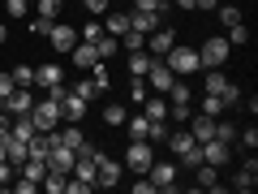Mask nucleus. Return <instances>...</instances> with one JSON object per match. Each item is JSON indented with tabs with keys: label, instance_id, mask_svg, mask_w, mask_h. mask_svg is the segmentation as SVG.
<instances>
[{
	"label": "nucleus",
	"instance_id": "nucleus-8",
	"mask_svg": "<svg viewBox=\"0 0 258 194\" xmlns=\"http://www.w3.org/2000/svg\"><path fill=\"white\" fill-rule=\"evenodd\" d=\"M172 82H176V74H172V69H168V65H164V61L155 56V61H151V69H147V86H151V91H159V95H164V91H168Z\"/></svg>",
	"mask_w": 258,
	"mask_h": 194
},
{
	"label": "nucleus",
	"instance_id": "nucleus-47",
	"mask_svg": "<svg viewBox=\"0 0 258 194\" xmlns=\"http://www.w3.org/2000/svg\"><path fill=\"white\" fill-rule=\"evenodd\" d=\"M99 35H103L99 22H86V26H82V39H86V43H91V39H99Z\"/></svg>",
	"mask_w": 258,
	"mask_h": 194
},
{
	"label": "nucleus",
	"instance_id": "nucleus-55",
	"mask_svg": "<svg viewBox=\"0 0 258 194\" xmlns=\"http://www.w3.org/2000/svg\"><path fill=\"white\" fill-rule=\"evenodd\" d=\"M30 5H35V0H30Z\"/></svg>",
	"mask_w": 258,
	"mask_h": 194
},
{
	"label": "nucleus",
	"instance_id": "nucleus-28",
	"mask_svg": "<svg viewBox=\"0 0 258 194\" xmlns=\"http://www.w3.org/2000/svg\"><path fill=\"white\" fill-rule=\"evenodd\" d=\"M120 47H125V52H138V47H147V35H142V30H134V26H129L125 35H120Z\"/></svg>",
	"mask_w": 258,
	"mask_h": 194
},
{
	"label": "nucleus",
	"instance_id": "nucleus-44",
	"mask_svg": "<svg viewBox=\"0 0 258 194\" xmlns=\"http://www.w3.org/2000/svg\"><path fill=\"white\" fill-rule=\"evenodd\" d=\"M82 5H86V9L95 13V18H103V13L112 9V0H82Z\"/></svg>",
	"mask_w": 258,
	"mask_h": 194
},
{
	"label": "nucleus",
	"instance_id": "nucleus-6",
	"mask_svg": "<svg viewBox=\"0 0 258 194\" xmlns=\"http://www.w3.org/2000/svg\"><path fill=\"white\" fill-rule=\"evenodd\" d=\"M116 181H120V164L99 151V156H95V190H112Z\"/></svg>",
	"mask_w": 258,
	"mask_h": 194
},
{
	"label": "nucleus",
	"instance_id": "nucleus-14",
	"mask_svg": "<svg viewBox=\"0 0 258 194\" xmlns=\"http://www.w3.org/2000/svg\"><path fill=\"white\" fill-rule=\"evenodd\" d=\"M47 168H52V173H64V177H69V173H74V151L64 147V142H56V147L47 151Z\"/></svg>",
	"mask_w": 258,
	"mask_h": 194
},
{
	"label": "nucleus",
	"instance_id": "nucleus-29",
	"mask_svg": "<svg viewBox=\"0 0 258 194\" xmlns=\"http://www.w3.org/2000/svg\"><path fill=\"white\" fill-rule=\"evenodd\" d=\"M91 82H95V91H108V82H112V78H108V61H95L91 65Z\"/></svg>",
	"mask_w": 258,
	"mask_h": 194
},
{
	"label": "nucleus",
	"instance_id": "nucleus-36",
	"mask_svg": "<svg viewBox=\"0 0 258 194\" xmlns=\"http://www.w3.org/2000/svg\"><path fill=\"white\" fill-rule=\"evenodd\" d=\"M60 142H64V147H69V151H78V147H82V129H78V125H69V129H60Z\"/></svg>",
	"mask_w": 258,
	"mask_h": 194
},
{
	"label": "nucleus",
	"instance_id": "nucleus-34",
	"mask_svg": "<svg viewBox=\"0 0 258 194\" xmlns=\"http://www.w3.org/2000/svg\"><path fill=\"white\" fill-rule=\"evenodd\" d=\"M39 9V22H56V13H60V0H35Z\"/></svg>",
	"mask_w": 258,
	"mask_h": 194
},
{
	"label": "nucleus",
	"instance_id": "nucleus-15",
	"mask_svg": "<svg viewBox=\"0 0 258 194\" xmlns=\"http://www.w3.org/2000/svg\"><path fill=\"white\" fill-rule=\"evenodd\" d=\"M215 121H220V117H207V112H189V134H194L198 142L215 138Z\"/></svg>",
	"mask_w": 258,
	"mask_h": 194
},
{
	"label": "nucleus",
	"instance_id": "nucleus-17",
	"mask_svg": "<svg viewBox=\"0 0 258 194\" xmlns=\"http://www.w3.org/2000/svg\"><path fill=\"white\" fill-rule=\"evenodd\" d=\"M60 65H52V61H47V65H39V69H35V86H43V91H52V86H60Z\"/></svg>",
	"mask_w": 258,
	"mask_h": 194
},
{
	"label": "nucleus",
	"instance_id": "nucleus-5",
	"mask_svg": "<svg viewBox=\"0 0 258 194\" xmlns=\"http://www.w3.org/2000/svg\"><path fill=\"white\" fill-rule=\"evenodd\" d=\"M125 164L134 168V173H147V168L155 164V151H151V142H147V138H134V142L125 147Z\"/></svg>",
	"mask_w": 258,
	"mask_h": 194
},
{
	"label": "nucleus",
	"instance_id": "nucleus-9",
	"mask_svg": "<svg viewBox=\"0 0 258 194\" xmlns=\"http://www.w3.org/2000/svg\"><path fill=\"white\" fill-rule=\"evenodd\" d=\"M159 22H164V13H159V9H129V26L142 30V35H151Z\"/></svg>",
	"mask_w": 258,
	"mask_h": 194
},
{
	"label": "nucleus",
	"instance_id": "nucleus-52",
	"mask_svg": "<svg viewBox=\"0 0 258 194\" xmlns=\"http://www.w3.org/2000/svg\"><path fill=\"white\" fill-rule=\"evenodd\" d=\"M172 5H181V9H194V0H172Z\"/></svg>",
	"mask_w": 258,
	"mask_h": 194
},
{
	"label": "nucleus",
	"instance_id": "nucleus-54",
	"mask_svg": "<svg viewBox=\"0 0 258 194\" xmlns=\"http://www.w3.org/2000/svg\"><path fill=\"white\" fill-rule=\"evenodd\" d=\"M5 35H9V30H5V26H0V43H5Z\"/></svg>",
	"mask_w": 258,
	"mask_h": 194
},
{
	"label": "nucleus",
	"instance_id": "nucleus-37",
	"mask_svg": "<svg viewBox=\"0 0 258 194\" xmlns=\"http://www.w3.org/2000/svg\"><path fill=\"white\" fill-rule=\"evenodd\" d=\"M125 117H129V112L120 108V104H108V108H103V121H108L112 129H116V125H125Z\"/></svg>",
	"mask_w": 258,
	"mask_h": 194
},
{
	"label": "nucleus",
	"instance_id": "nucleus-32",
	"mask_svg": "<svg viewBox=\"0 0 258 194\" xmlns=\"http://www.w3.org/2000/svg\"><path fill=\"white\" fill-rule=\"evenodd\" d=\"M142 104H147V117H151V121L168 117V100H164V95H151V100H142Z\"/></svg>",
	"mask_w": 258,
	"mask_h": 194
},
{
	"label": "nucleus",
	"instance_id": "nucleus-41",
	"mask_svg": "<svg viewBox=\"0 0 258 194\" xmlns=\"http://www.w3.org/2000/svg\"><path fill=\"white\" fill-rule=\"evenodd\" d=\"M198 112H207V117H224V104H220V95H207Z\"/></svg>",
	"mask_w": 258,
	"mask_h": 194
},
{
	"label": "nucleus",
	"instance_id": "nucleus-22",
	"mask_svg": "<svg viewBox=\"0 0 258 194\" xmlns=\"http://www.w3.org/2000/svg\"><path fill=\"white\" fill-rule=\"evenodd\" d=\"M151 61H155V56H151L147 47H138V52H129V74H134V78H147Z\"/></svg>",
	"mask_w": 258,
	"mask_h": 194
},
{
	"label": "nucleus",
	"instance_id": "nucleus-1",
	"mask_svg": "<svg viewBox=\"0 0 258 194\" xmlns=\"http://www.w3.org/2000/svg\"><path fill=\"white\" fill-rule=\"evenodd\" d=\"M164 142L172 147V156L181 160V168H198V164H203V142L194 138L189 129H172Z\"/></svg>",
	"mask_w": 258,
	"mask_h": 194
},
{
	"label": "nucleus",
	"instance_id": "nucleus-21",
	"mask_svg": "<svg viewBox=\"0 0 258 194\" xmlns=\"http://www.w3.org/2000/svg\"><path fill=\"white\" fill-rule=\"evenodd\" d=\"M254 185H258V164H254V160H245V168L232 177V190H254Z\"/></svg>",
	"mask_w": 258,
	"mask_h": 194
},
{
	"label": "nucleus",
	"instance_id": "nucleus-11",
	"mask_svg": "<svg viewBox=\"0 0 258 194\" xmlns=\"http://www.w3.org/2000/svg\"><path fill=\"white\" fill-rule=\"evenodd\" d=\"M228 160H232V147H228V142H220V138H207V142H203V164H215V168H220V164H228Z\"/></svg>",
	"mask_w": 258,
	"mask_h": 194
},
{
	"label": "nucleus",
	"instance_id": "nucleus-38",
	"mask_svg": "<svg viewBox=\"0 0 258 194\" xmlns=\"http://www.w3.org/2000/svg\"><path fill=\"white\" fill-rule=\"evenodd\" d=\"M220 104H224V108L241 104V86H237V82H224V91H220Z\"/></svg>",
	"mask_w": 258,
	"mask_h": 194
},
{
	"label": "nucleus",
	"instance_id": "nucleus-19",
	"mask_svg": "<svg viewBox=\"0 0 258 194\" xmlns=\"http://www.w3.org/2000/svg\"><path fill=\"white\" fill-rule=\"evenodd\" d=\"M103 18H108V22H103V35H112V39H120V35H125V30H129V9L125 13H103Z\"/></svg>",
	"mask_w": 258,
	"mask_h": 194
},
{
	"label": "nucleus",
	"instance_id": "nucleus-46",
	"mask_svg": "<svg viewBox=\"0 0 258 194\" xmlns=\"http://www.w3.org/2000/svg\"><path fill=\"white\" fill-rule=\"evenodd\" d=\"M13 91H18V86H13V78H9V74H0V104L9 100V95H13Z\"/></svg>",
	"mask_w": 258,
	"mask_h": 194
},
{
	"label": "nucleus",
	"instance_id": "nucleus-35",
	"mask_svg": "<svg viewBox=\"0 0 258 194\" xmlns=\"http://www.w3.org/2000/svg\"><path fill=\"white\" fill-rule=\"evenodd\" d=\"M224 82H228V78H224L220 69H207V78H203V86H207V95H220V91H224Z\"/></svg>",
	"mask_w": 258,
	"mask_h": 194
},
{
	"label": "nucleus",
	"instance_id": "nucleus-26",
	"mask_svg": "<svg viewBox=\"0 0 258 194\" xmlns=\"http://www.w3.org/2000/svg\"><path fill=\"white\" fill-rule=\"evenodd\" d=\"M168 134H172V125H168V117H159V121H151V125H147V142H164Z\"/></svg>",
	"mask_w": 258,
	"mask_h": 194
},
{
	"label": "nucleus",
	"instance_id": "nucleus-50",
	"mask_svg": "<svg viewBox=\"0 0 258 194\" xmlns=\"http://www.w3.org/2000/svg\"><path fill=\"white\" fill-rule=\"evenodd\" d=\"M241 142H245V147H258V129H254V125H249V129H245V134H241Z\"/></svg>",
	"mask_w": 258,
	"mask_h": 194
},
{
	"label": "nucleus",
	"instance_id": "nucleus-42",
	"mask_svg": "<svg viewBox=\"0 0 258 194\" xmlns=\"http://www.w3.org/2000/svg\"><path fill=\"white\" fill-rule=\"evenodd\" d=\"M74 95H82V100H95V95H99V91H95V82H91V78H78Z\"/></svg>",
	"mask_w": 258,
	"mask_h": 194
},
{
	"label": "nucleus",
	"instance_id": "nucleus-43",
	"mask_svg": "<svg viewBox=\"0 0 258 194\" xmlns=\"http://www.w3.org/2000/svg\"><path fill=\"white\" fill-rule=\"evenodd\" d=\"M129 100H134V104L147 100V82H142V78H134V82H129Z\"/></svg>",
	"mask_w": 258,
	"mask_h": 194
},
{
	"label": "nucleus",
	"instance_id": "nucleus-25",
	"mask_svg": "<svg viewBox=\"0 0 258 194\" xmlns=\"http://www.w3.org/2000/svg\"><path fill=\"white\" fill-rule=\"evenodd\" d=\"M91 43H95V52H99V61H112V56H116V47H120V39L99 35V39H91Z\"/></svg>",
	"mask_w": 258,
	"mask_h": 194
},
{
	"label": "nucleus",
	"instance_id": "nucleus-18",
	"mask_svg": "<svg viewBox=\"0 0 258 194\" xmlns=\"http://www.w3.org/2000/svg\"><path fill=\"white\" fill-rule=\"evenodd\" d=\"M69 56H74V65H78V69H91V65L99 61L95 43H86V39H82V43H74V47H69Z\"/></svg>",
	"mask_w": 258,
	"mask_h": 194
},
{
	"label": "nucleus",
	"instance_id": "nucleus-13",
	"mask_svg": "<svg viewBox=\"0 0 258 194\" xmlns=\"http://www.w3.org/2000/svg\"><path fill=\"white\" fill-rule=\"evenodd\" d=\"M147 177L155 190H176V164H151Z\"/></svg>",
	"mask_w": 258,
	"mask_h": 194
},
{
	"label": "nucleus",
	"instance_id": "nucleus-10",
	"mask_svg": "<svg viewBox=\"0 0 258 194\" xmlns=\"http://www.w3.org/2000/svg\"><path fill=\"white\" fill-rule=\"evenodd\" d=\"M30 104H35V95H30V86H18V91L5 100V112L9 117H30Z\"/></svg>",
	"mask_w": 258,
	"mask_h": 194
},
{
	"label": "nucleus",
	"instance_id": "nucleus-20",
	"mask_svg": "<svg viewBox=\"0 0 258 194\" xmlns=\"http://www.w3.org/2000/svg\"><path fill=\"white\" fill-rule=\"evenodd\" d=\"M0 142H5V160H9L13 168H18L22 160H26V142H22V138H13V134H5Z\"/></svg>",
	"mask_w": 258,
	"mask_h": 194
},
{
	"label": "nucleus",
	"instance_id": "nucleus-30",
	"mask_svg": "<svg viewBox=\"0 0 258 194\" xmlns=\"http://www.w3.org/2000/svg\"><path fill=\"white\" fill-rule=\"evenodd\" d=\"M9 78H13V86H35V69L30 65H13Z\"/></svg>",
	"mask_w": 258,
	"mask_h": 194
},
{
	"label": "nucleus",
	"instance_id": "nucleus-31",
	"mask_svg": "<svg viewBox=\"0 0 258 194\" xmlns=\"http://www.w3.org/2000/svg\"><path fill=\"white\" fill-rule=\"evenodd\" d=\"M215 13H220V22H224V26H232V22H245V18H241V9L232 5V0H224V5H215Z\"/></svg>",
	"mask_w": 258,
	"mask_h": 194
},
{
	"label": "nucleus",
	"instance_id": "nucleus-16",
	"mask_svg": "<svg viewBox=\"0 0 258 194\" xmlns=\"http://www.w3.org/2000/svg\"><path fill=\"white\" fill-rule=\"evenodd\" d=\"M82 112H86V100H82V95L60 91V117H64V121H74V125H78V121H82Z\"/></svg>",
	"mask_w": 258,
	"mask_h": 194
},
{
	"label": "nucleus",
	"instance_id": "nucleus-24",
	"mask_svg": "<svg viewBox=\"0 0 258 194\" xmlns=\"http://www.w3.org/2000/svg\"><path fill=\"white\" fill-rule=\"evenodd\" d=\"M9 134H13V138H22V142H30L39 129H35V121H30V117H13V129H9Z\"/></svg>",
	"mask_w": 258,
	"mask_h": 194
},
{
	"label": "nucleus",
	"instance_id": "nucleus-12",
	"mask_svg": "<svg viewBox=\"0 0 258 194\" xmlns=\"http://www.w3.org/2000/svg\"><path fill=\"white\" fill-rule=\"evenodd\" d=\"M172 43H176V35H172V30L164 26V22H159V26L151 30V35H147V52H151V56H164V52H168Z\"/></svg>",
	"mask_w": 258,
	"mask_h": 194
},
{
	"label": "nucleus",
	"instance_id": "nucleus-53",
	"mask_svg": "<svg viewBox=\"0 0 258 194\" xmlns=\"http://www.w3.org/2000/svg\"><path fill=\"white\" fill-rule=\"evenodd\" d=\"M164 9H172V0H159V13H164Z\"/></svg>",
	"mask_w": 258,
	"mask_h": 194
},
{
	"label": "nucleus",
	"instance_id": "nucleus-33",
	"mask_svg": "<svg viewBox=\"0 0 258 194\" xmlns=\"http://www.w3.org/2000/svg\"><path fill=\"white\" fill-rule=\"evenodd\" d=\"M64 181H69L64 173H52V168L43 173V190H47V194H64Z\"/></svg>",
	"mask_w": 258,
	"mask_h": 194
},
{
	"label": "nucleus",
	"instance_id": "nucleus-49",
	"mask_svg": "<svg viewBox=\"0 0 258 194\" xmlns=\"http://www.w3.org/2000/svg\"><path fill=\"white\" fill-rule=\"evenodd\" d=\"M13 181V164H9V160H0V185H9Z\"/></svg>",
	"mask_w": 258,
	"mask_h": 194
},
{
	"label": "nucleus",
	"instance_id": "nucleus-3",
	"mask_svg": "<svg viewBox=\"0 0 258 194\" xmlns=\"http://www.w3.org/2000/svg\"><path fill=\"white\" fill-rule=\"evenodd\" d=\"M30 121H35V129H39V134L56 129V121H60V95H47V100L30 104Z\"/></svg>",
	"mask_w": 258,
	"mask_h": 194
},
{
	"label": "nucleus",
	"instance_id": "nucleus-4",
	"mask_svg": "<svg viewBox=\"0 0 258 194\" xmlns=\"http://www.w3.org/2000/svg\"><path fill=\"white\" fill-rule=\"evenodd\" d=\"M228 52H232V43L215 35V39H207V43L198 47V65H203V69H220V65L228 61Z\"/></svg>",
	"mask_w": 258,
	"mask_h": 194
},
{
	"label": "nucleus",
	"instance_id": "nucleus-39",
	"mask_svg": "<svg viewBox=\"0 0 258 194\" xmlns=\"http://www.w3.org/2000/svg\"><path fill=\"white\" fill-rule=\"evenodd\" d=\"M215 138L220 142H237V125H232V121H215Z\"/></svg>",
	"mask_w": 258,
	"mask_h": 194
},
{
	"label": "nucleus",
	"instance_id": "nucleus-27",
	"mask_svg": "<svg viewBox=\"0 0 258 194\" xmlns=\"http://www.w3.org/2000/svg\"><path fill=\"white\" fill-rule=\"evenodd\" d=\"M125 125H129V134H134V138H147L151 117H147V112H134V117H125Z\"/></svg>",
	"mask_w": 258,
	"mask_h": 194
},
{
	"label": "nucleus",
	"instance_id": "nucleus-48",
	"mask_svg": "<svg viewBox=\"0 0 258 194\" xmlns=\"http://www.w3.org/2000/svg\"><path fill=\"white\" fill-rule=\"evenodd\" d=\"M30 9V0H9V18H22Z\"/></svg>",
	"mask_w": 258,
	"mask_h": 194
},
{
	"label": "nucleus",
	"instance_id": "nucleus-51",
	"mask_svg": "<svg viewBox=\"0 0 258 194\" xmlns=\"http://www.w3.org/2000/svg\"><path fill=\"white\" fill-rule=\"evenodd\" d=\"M5 134H9V117H5V112H0V138H5Z\"/></svg>",
	"mask_w": 258,
	"mask_h": 194
},
{
	"label": "nucleus",
	"instance_id": "nucleus-40",
	"mask_svg": "<svg viewBox=\"0 0 258 194\" xmlns=\"http://www.w3.org/2000/svg\"><path fill=\"white\" fill-rule=\"evenodd\" d=\"M228 43H249V26L245 22H232L228 26Z\"/></svg>",
	"mask_w": 258,
	"mask_h": 194
},
{
	"label": "nucleus",
	"instance_id": "nucleus-2",
	"mask_svg": "<svg viewBox=\"0 0 258 194\" xmlns=\"http://www.w3.org/2000/svg\"><path fill=\"white\" fill-rule=\"evenodd\" d=\"M159 61H164L176 78H185V74H198V69H203V65H198V47H185V43H172L164 56H159Z\"/></svg>",
	"mask_w": 258,
	"mask_h": 194
},
{
	"label": "nucleus",
	"instance_id": "nucleus-23",
	"mask_svg": "<svg viewBox=\"0 0 258 194\" xmlns=\"http://www.w3.org/2000/svg\"><path fill=\"white\" fill-rule=\"evenodd\" d=\"M194 181H198V190H220V177H215V164H198V168H194Z\"/></svg>",
	"mask_w": 258,
	"mask_h": 194
},
{
	"label": "nucleus",
	"instance_id": "nucleus-7",
	"mask_svg": "<svg viewBox=\"0 0 258 194\" xmlns=\"http://www.w3.org/2000/svg\"><path fill=\"white\" fill-rule=\"evenodd\" d=\"M43 39L52 43V52H69V47L78 43V30H74V26H64V22H52Z\"/></svg>",
	"mask_w": 258,
	"mask_h": 194
},
{
	"label": "nucleus",
	"instance_id": "nucleus-45",
	"mask_svg": "<svg viewBox=\"0 0 258 194\" xmlns=\"http://www.w3.org/2000/svg\"><path fill=\"white\" fill-rule=\"evenodd\" d=\"M13 190H18V194H35V190H39V181H30V177H18V181H13Z\"/></svg>",
	"mask_w": 258,
	"mask_h": 194
}]
</instances>
